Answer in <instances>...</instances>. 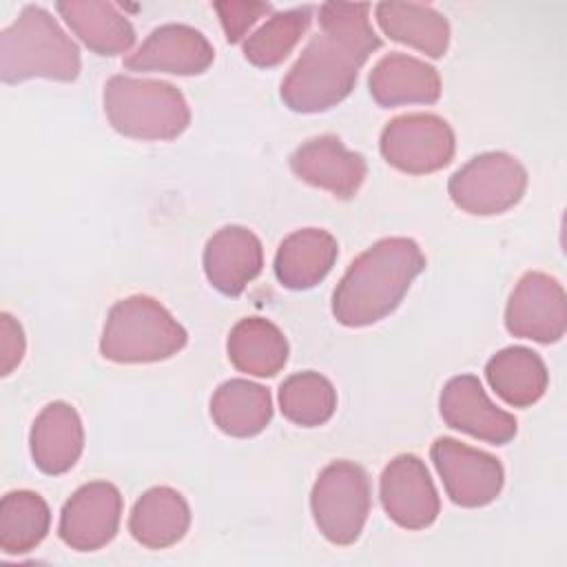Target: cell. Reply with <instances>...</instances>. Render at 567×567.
<instances>
[{"label":"cell","mask_w":567,"mask_h":567,"mask_svg":"<svg viewBox=\"0 0 567 567\" xmlns=\"http://www.w3.org/2000/svg\"><path fill=\"white\" fill-rule=\"evenodd\" d=\"M381 47L370 24V4L323 2L319 31L281 82V100L297 113H321L350 95L359 69Z\"/></svg>","instance_id":"cell-1"},{"label":"cell","mask_w":567,"mask_h":567,"mask_svg":"<svg viewBox=\"0 0 567 567\" xmlns=\"http://www.w3.org/2000/svg\"><path fill=\"white\" fill-rule=\"evenodd\" d=\"M425 257L414 239L385 237L361 252L332 292L341 326L363 328L385 319L423 272Z\"/></svg>","instance_id":"cell-2"},{"label":"cell","mask_w":567,"mask_h":567,"mask_svg":"<svg viewBox=\"0 0 567 567\" xmlns=\"http://www.w3.org/2000/svg\"><path fill=\"white\" fill-rule=\"evenodd\" d=\"M80 66L78 44L44 7H22L18 18L0 33V78L4 84L31 78L73 82Z\"/></svg>","instance_id":"cell-3"},{"label":"cell","mask_w":567,"mask_h":567,"mask_svg":"<svg viewBox=\"0 0 567 567\" xmlns=\"http://www.w3.org/2000/svg\"><path fill=\"white\" fill-rule=\"evenodd\" d=\"M104 113L120 135L135 140H175L190 124L182 91L148 78H109L104 84Z\"/></svg>","instance_id":"cell-4"},{"label":"cell","mask_w":567,"mask_h":567,"mask_svg":"<svg viewBox=\"0 0 567 567\" xmlns=\"http://www.w3.org/2000/svg\"><path fill=\"white\" fill-rule=\"evenodd\" d=\"M186 341L182 323L157 299L133 295L109 310L100 352L115 363H153L177 354Z\"/></svg>","instance_id":"cell-5"},{"label":"cell","mask_w":567,"mask_h":567,"mask_svg":"<svg viewBox=\"0 0 567 567\" xmlns=\"http://www.w3.org/2000/svg\"><path fill=\"white\" fill-rule=\"evenodd\" d=\"M312 518L334 545H352L370 514V481L361 465L334 461L326 465L310 494Z\"/></svg>","instance_id":"cell-6"},{"label":"cell","mask_w":567,"mask_h":567,"mask_svg":"<svg viewBox=\"0 0 567 567\" xmlns=\"http://www.w3.org/2000/svg\"><path fill=\"white\" fill-rule=\"evenodd\" d=\"M527 188L523 164L503 151L472 157L447 182L452 202L470 215H498L520 202Z\"/></svg>","instance_id":"cell-7"},{"label":"cell","mask_w":567,"mask_h":567,"mask_svg":"<svg viewBox=\"0 0 567 567\" xmlns=\"http://www.w3.org/2000/svg\"><path fill=\"white\" fill-rule=\"evenodd\" d=\"M383 159L410 175L441 171L454 157V131L434 113H405L381 131Z\"/></svg>","instance_id":"cell-8"},{"label":"cell","mask_w":567,"mask_h":567,"mask_svg":"<svg viewBox=\"0 0 567 567\" xmlns=\"http://www.w3.org/2000/svg\"><path fill=\"white\" fill-rule=\"evenodd\" d=\"M430 456L452 503L461 507H483L501 494L505 474L496 456L452 436H439L432 443Z\"/></svg>","instance_id":"cell-9"},{"label":"cell","mask_w":567,"mask_h":567,"mask_svg":"<svg viewBox=\"0 0 567 567\" xmlns=\"http://www.w3.org/2000/svg\"><path fill=\"white\" fill-rule=\"evenodd\" d=\"M505 328L538 343L560 341L567 328V297L558 279L538 270L525 272L509 295Z\"/></svg>","instance_id":"cell-10"},{"label":"cell","mask_w":567,"mask_h":567,"mask_svg":"<svg viewBox=\"0 0 567 567\" xmlns=\"http://www.w3.org/2000/svg\"><path fill=\"white\" fill-rule=\"evenodd\" d=\"M122 494L113 483L91 481L73 492L60 514L58 534L78 551H95L109 545L120 527Z\"/></svg>","instance_id":"cell-11"},{"label":"cell","mask_w":567,"mask_h":567,"mask_svg":"<svg viewBox=\"0 0 567 567\" xmlns=\"http://www.w3.org/2000/svg\"><path fill=\"white\" fill-rule=\"evenodd\" d=\"M385 514L405 529H423L439 516L441 501L425 463L414 454L394 456L379 481Z\"/></svg>","instance_id":"cell-12"},{"label":"cell","mask_w":567,"mask_h":567,"mask_svg":"<svg viewBox=\"0 0 567 567\" xmlns=\"http://www.w3.org/2000/svg\"><path fill=\"white\" fill-rule=\"evenodd\" d=\"M439 410L450 427L492 445H505L516 436V419L489 401L474 374L452 377L441 390Z\"/></svg>","instance_id":"cell-13"},{"label":"cell","mask_w":567,"mask_h":567,"mask_svg":"<svg viewBox=\"0 0 567 567\" xmlns=\"http://www.w3.org/2000/svg\"><path fill=\"white\" fill-rule=\"evenodd\" d=\"M215 60V49L202 31L188 24H162L133 51L124 66L128 71H159L173 75H199Z\"/></svg>","instance_id":"cell-14"},{"label":"cell","mask_w":567,"mask_h":567,"mask_svg":"<svg viewBox=\"0 0 567 567\" xmlns=\"http://www.w3.org/2000/svg\"><path fill=\"white\" fill-rule=\"evenodd\" d=\"M292 173L339 199H350L361 188L368 166L361 153L343 146L337 135H319L303 142L290 157Z\"/></svg>","instance_id":"cell-15"},{"label":"cell","mask_w":567,"mask_h":567,"mask_svg":"<svg viewBox=\"0 0 567 567\" xmlns=\"http://www.w3.org/2000/svg\"><path fill=\"white\" fill-rule=\"evenodd\" d=\"M264 248L244 226L219 228L204 248V272L215 290L237 297L261 272Z\"/></svg>","instance_id":"cell-16"},{"label":"cell","mask_w":567,"mask_h":567,"mask_svg":"<svg viewBox=\"0 0 567 567\" xmlns=\"http://www.w3.org/2000/svg\"><path fill=\"white\" fill-rule=\"evenodd\" d=\"M29 443L31 458L40 472L53 476L69 472L84 450V430L80 414L73 405L64 401L49 403L35 416Z\"/></svg>","instance_id":"cell-17"},{"label":"cell","mask_w":567,"mask_h":567,"mask_svg":"<svg viewBox=\"0 0 567 567\" xmlns=\"http://www.w3.org/2000/svg\"><path fill=\"white\" fill-rule=\"evenodd\" d=\"M370 95L383 109L403 104H434L441 95L436 69L405 53L383 55L368 78Z\"/></svg>","instance_id":"cell-18"},{"label":"cell","mask_w":567,"mask_h":567,"mask_svg":"<svg viewBox=\"0 0 567 567\" xmlns=\"http://www.w3.org/2000/svg\"><path fill=\"white\" fill-rule=\"evenodd\" d=\"M337 255V239L328 230L301 228L279 244L275 255V275L284 288L308 290L326 279Z\"/></svg>","instance_id":"cell-19"},{"label":"cell","mask_w":567,"mask_h":567,"mask_svg":"<svg viewBox=\"0 0 567 567\" xmlns=\"http://www.w3.org/2000/svg\"><path fill=\"white\" fill-rule=\"evenodd\" d=\"M190 525L186 498L166 485L144 492L128 516V532L148 549H164L182 540Z\"/></svg>","instance_id":"cell-20"},{"label":"cell","mask_w":567,"mask_h":567,"mask_svg":"<svg viewBox=\"0 0 567 567\" xmlns=\"http://www.w3.org/2000/svg\"><path fill=\"white\" fill-rule=\"evenodd\" d=\"M71 31L97 55L126 53L135 42V29L113 2L69 0L55 4Z\"/></svg>","instance_id":"cell-21"},{"label":"cell","mask_w":567,"mask_h":567,"mask_svg":"<svg viewBox=\"0 0 567 567\" xmlns=\"http://www.w3.org/2000/svg\"><path fill=\"white\" fill-rule=\"evenodd\" d=\"M377 24L396 42H403L430 58H441L450 44V24L430 4L419 2H379L374 7Z\"/></svg>","instance_id":"cell-22"},{"label":"cell","mask_w":567,"mask_h":567,"mask_svg":"<svg viewBox=\"0 0 567 567\" xmlns=\"http://www.w3.org/2000/svg\"><path fill=\"white\" fill-rule=\"evenodd\" d=\"M485 377L492 390L512 408L534 405L549 383L545 361L525 346H509L496 352L485 365Z\"/></svg>","instance_id":"cell-23"},{"label":"cell","mask_w":567,"mask_h":567,"mask_svg":"<svg viewBox=\"0 0 567 567\" xmlns=\"http://www.w3.org/2000/svg\"><path fill=\"white\" fill-rule=\"evenodd\" d=\"M210 416L228 436H255L272 419L270 392L248 379H228L210 399Z\"/></svg>","instance_id":"cell-24"},{"label":"cell","mask_w":567,"mask_h":567,"mask_svg":"<svg viewBox=\"0 0 567 567\" xmlns=\"http://www.w3.org/2000/svg\"><path fill=\"white\" fill-rule=\"evenodd\" d=\"M230 363L252 377H275L288 361L284 332L264 317L237 321L226 341Z\"/></svg>","instance_id":"cell-25"},{"label":"cell","mask_w":567,"mask_h":567,"mask_svg":"<svg viewBox=\"0 0 567 567\" xmlns=\"http://www.w3.org/2000/svg\"><path fill=\"white\" fill-rule=\"evenodd\" d=\"M51 525L47 501L31 489H16L0 501V547L4 554H27L35 549Z\"/></svg>","instance_id":"cell-26"},{"label":"cell","mask_w":567,"mask_h":567,"mask_svg":"<svg viewBox=\"0 0 567 567\" xmlns=\"http://www.w3.org/2000/svg\"><path fill=\"white\" fill-rule=\"evenodd\" d=\"M310 20V4L272 13L257 31L244 40V58L261 69L281 64L308 31Z\"/></svg>","instance_id":"cell-27"},{"label":"cell","mask_w":567,"mask_h":567,"mask_svg":"<svg viewBox=\"0 0 567 567\" xmlns=\"http://www.w3.org/2000/svg\"><path fill=\"white\" fill-rule=\"evenodd\" d=\"M279 408L288 421L303 427H317L334 414L337 390L319 372H297L279 385Z\"/></svg>","instance_id":"cell-28"},{"label":"cell","mask_w":567,"mask_h":567,"mask_svg":"<svg viewBox=\"0 0 567 567\" xmlns=\"http://www.w3.org/2000/svg\"><path fill=\"white\" fill-rule=\"evenodd\" d=\"M215 11L219 13L224 33L228 42H239L246 31L266 13L272 11V7L268 2H215Z\"/></svg>","instance_id":"cell-29"},{"label":"cell","mask_w":567,"mask_h":567,"mask_svg":"<svg viewBox=\"0 0 567 567\" xmlns=\"http://www.w3.org/2000/svg\"><path fill=\"white\" fill-rule=\"evenodd\" d=\"M24 332L22 326L9 315H0V374H11L24 357Z\"/></svg>","instance_id":"cell-30"}]
</instances>
